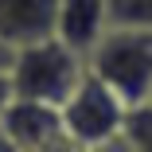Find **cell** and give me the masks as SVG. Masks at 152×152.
I'll return each mask as SVG.
<instances>
[{
	"instance_id": "8fae6325",
	"label": "cell",
	"mask_w": 152,
	"mask_h": 152,
	"mask_svg": "<svg viewBox=\"0 0 152 152\" xmlns=\"http://www.w3.org/2000/svg\"><path fill=\"white\" fill-rule=\"evenodd\" d=\"M12 102V86H8V74H0V109Z\"/></svg>"
},
{
	"instance_id": "4fadbf2b",
	"label": "cell",
	"mask_w": 152,
	"mask_h": 152,
	"mask_svg": "<svg viewBox=\"0 0 152 152\" xmlns=\"http://www.w3.org/2000/svg\"><path fill=\"white\" fill-rule=\"evenodd\" d=\"M0 152H20V148H16V144H12V140H8L4 133H0Z\"/></svg>"
},
{
	"instance_id": "6da1fadb",
	"label": "cell",
	"mask_w": 152,
	"mask_h": 152,
	"mask_svg": "<svg viewBox=\"0 0 152 152\" xmlns=\"http://www.w3.org/2000/svg\"><path fill=\"white\" fill-rule=\"evenodd\" d=\"M82 78H86V58L70 55L55 35L16 51L8 66L12 102H31L47 109H63Z\"/></svg>"
},
{
	"instance_id": "3957f363",
	"label": "cell",
	"mask_w": 152,
	"mask_h": 152,
	"mask_svg": "<svg viewBox=\"0 0 152 152\" xmlns=\"http://www.w3.org/2000/svg\"><path fill=\"white\" fill-rule=\"evenodd\" d=\"M58 117H63V133L90 152V148H102V144H109L117 137H125L129 105L121 102L105 82H98L86 70L78 90L66 98V105L58 109Z\"/></svg>"
},
{
	"instance_id": "30bf717a",
	"label": "cell",
	"mask_w": 152,
	"mask_h": 152,
	"mask_svg": "<svg viewBox=\"0 0 152 152\" xmlns=\"http://www.w3.org/2000/svg\"><path fill=\"white\" fill-rule=\"evenodd\" d=\"M90 152H133V144H129L125 137H117V140H109V144H102V148H90Z\"/></svg>"
},
{
	"instance_id": "277c9868",
	"label": "cell",
	"mask_w": 152,
	"mask_h": 152,
	"mask_svg": "<svg viewBox=\"0 0 152 152\" xmlns=\"http://www.w3.org/2000/svg\"><path fill=\"white\" fill-rule=\"evenodd\" d=\"M109 31V0H58L55 4V39L70 55L90 58Z\"/></svg>"
},
{
	"instance_id": "5bb4252c",
	"label": "cell",
	"mask_w": 152,
	"mask_h": 152,
	"mask_svg": "<svg viewBox=\"0 0 152 152\" xmlns=\"http://www.w3.org/2000/svg\"><path fill=\"white\" fill-rule=\"evenodd\" d=\"M148 105H152V98H148Z\"/></svg>"
},
{
	"instance_id": "5b68a950",
	"label": "cell",
	"mask_w": 152,
	"mask_h": 152,
	"mask_svg": "<svg viewBox=\"0 0 152 152\" xmlns=\"http://www.w3.org/2000/svg\"><path fill=\"white\" fill-rule=\"evenodd\" d=\"M58 0H0V47L12 55L55 35Z\"/></svg>"
},
{
	"instance_id": "ba28073f",
	"label": "cell",
	"mask_w": 152,
	"mask_h": 152,
	"mask_svg": "<svg viewBox=\"0 0 152 152\" xmlns=\"http://www.w3.org/2000/svg\"><path fill=\"white\" fill-rule=\"evenodd\" d=\"M125 140L133 144V152H152V105H137V109H129Z\"/></svg>"
},
{
	"instance_id": "7a4b0ae2",
	"label": "cell",
	"mask_w": 152,
	"mask_h": 152,
	"mask_svg": "<svg viewBox=\"0 0 152 152\" xmlns=\"http://www.w3.org/2000/svg\"><path fill=\"white\" fill-rule=\"evenodd\" d=\"M86 70L105 82L129 109L148 105L152 98V31L144 27H113L86 58Z\"/></svg>"
},
{
	"instance_id": "9c48e42d",
	"label": "cell",
	"mask_w": 152,
	"mask_h": 152,
	"mask_svg": "<svg viewBox=\"0 0 152 152\" xmlns=\"http://www.w3.org/2000/svg\"><path fill=\"white\" fill-rule=\"evenodd\" d=\"M39 152H86V148H82V144H74V140H70L66 133H58V137H55L51 144H43Z\"/></svg>"
},
{
	"instance_id": "8992f818",
	"label": "cell",
	"mask_w": 152,
	"mask_h": 152,
	"mask_svg": "<svg viewBox=\"0 0 152 152\" xmlns=\"http://www.w3.org/2000/svg\"><path fill=\"white\" fill-rule=\"evenodd\" d=\"M0 133H4L20 152H39L63 133V117L58 109L31 105V102H8L0 109Z\"/></svg>"
},
{
	"instance_id": "7c38bea8",
	"label": "cell",
	"mask_w": 152,
	"mask_h": 152,
	"mask_svg": "<svg viewBox=\"0 0 152 152\" xmlns=\"http://www.w3.org/2000/svg\"><path fill=\"white\" fill-rule=\"evenodd\" d=\"M8 66H12V51L0 47V74H8Z\"/></svg>"
},
{
	"instance_id": "52a82bcc",
	"label": "cell",
	"mask_w": 152,
	"mask_h": 152,
	"mask_svg": "<svg viewBox=\"0 0 152 152\" xmlns=\"http://www.w3.org/2000/svg\"><path fill=\"white\" fill-rule=\"evenodd\" d=\"M109 23L152 31V0H109Z\"/></svg>"
}]
</instances>
